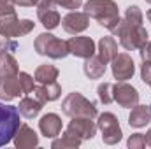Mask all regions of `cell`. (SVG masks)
Segmentation results:
<instances>
[{
  "instance_id": "cell-1",
  "label": "cell",
  "mask_w": 151,
  "mask_h": 149,
  "mask_svg": "<svg viewBox=\"0 0 151 149\" xmlns=\"http://www.w3.org/2000/svg\"><path fill=\"white\" fill-rule=\"evenodd\" d=\"M23 95L19 86V69L12 53H0V98L11 102Z\"/></svg>"
},
{
  "instance_id": "cell-2",
  "label": "cell",
  "mask_w": 151,
  "mask_h": 149,
  "mask_svg": "<svg viewBox=\"0 0 151 149\" xmlns=\"http://www.w3.org/2000/svg\"><path fill=\"white\" fill-rule=\"evenodd\" d=\"M84 12L90 18L97 19L109 32L119 21V12H118V5L114 0H88L84 4Z\"/></svg>"
},
{
  "instance_id": "cell-3",
  "label": "cell",
  "mask_w": 151,
  "mask_h": 149,
  "mask_svg": "<svg viewBox=\"0 0 151 149\" xmlns=\"http://www.w3.org/2000/svg\"><path fill=\"white\" fill-rule=\"evenodd\" d=\"M111 34L119 37V44L127 49V51H135L141 49L146 42H148V32L144 27H132L125 21V18L118 21V25L111 30Z\"/></svg>"
},
{
  "instance_id": "cell-4",
  "label": "cell",
  "mask_w": 151,
  "mask_h": 149,
  "mask_svg": "<svg viewBox=\"0 0 151 149\" xmlns=\"http://www.w3.org/2000/svg\"><path fill=\"white\" fill-rule=\"evenodd\" d=\"M62 112L69 117H77V116H83V117H91L95 119L99 116L97 107L93 102H90L88 98H84L81 93L72 91L65 97V100L62 102Z\"/></svg>"
},
{
  "instance_id": "cell-5",
  "label": "cell",
  "mask_w": 151,
  "mask_h": 149,
  "mask_svg": "<svg viewBox=\"0 0 151 149\" xmlns=\"http://www.w3.org/2000/svg\"><path fill=\"white\" fill-rule=\"evenodd\" d=\"M34 47L37 51V54L40 56H49L53 60H62L69 54V47H67V40L55 37L53 34H40L35 37Z\"/></svg>"
},
{
  "instance_id": "cell-6",
  "label": "cell",
  "mask_w": 151,
  "mask_h": 149,
  "mask_svg": "<svg viewBox=\"0 0 151 149\" xmlns=\"http://www.w3.org/2000/svg\"><path fill=\"white\" fill-rule=\"evenodd\" d=\"M19 125H21V121H19L18 107L5 105L0 102V148L7 146L14 139Z\"/></svg>"
},
{
  "instance_id": "cell-7",
  "label": "cell",
  "mask_w": 151,
  "mask_h": 149,
  "mask_svg": "<svg viewBox=\"0 0 151 149\" xmlns=\"http://www.w3.org/2000/svg\"><path fill=\"white\" fill-rule=\"evenodd\" d=\"M35 23L30 19H18L16 14H7V16H0V34L5 37H23L28 35L34 30Z\"/></svg>"
},
{
  "instance_id": "cell-8",
  "label": "cell",
  "mask_w": 151,
  "mask_h": 149,
  "mask_svg": "<svg viewBox=\"0 0 151 149\" xmlns=\"http://www.w3.org/2000/svg\"><path fill=\"white\" fill-rule=\"evenodd\" d=\"M97 128H100V132H102V140H104V144L114 146V144H118V142L121 140V137H123L119 121H118V117L114 116L113 112H102V114H99Z\"/></svg>"
},
{
  "instance_id": "cell-9",
  "label": "cell",
  "mask_w": 151,
  "mask_h": 149,
  "mask_svg": "<svg viewBox=\"0 0 151 149\" xmlns=\"http://www.w3.org/2000/svg\"><path fill=\"white\" fill-rule=\"evenodd\" d=\"M113 98L119 107L132 109L139 104V91L132 84H127L125 81H118L116 84H113Z\"/></svg>"
},
{
  "instance_id": "cell-10",
  "label": "cell",
  "mask_w": 151,
  "mask_h": 149,
  "mask_svg": "<svg viewBox=\"0 0 151 149\" xmlns=\"http://www.w3.org/2000/svg\"><path fill=\"white\" fill-rule=\"evenodd\" d=\"M111 70L116 81H128L135 74V63L128 53H118L111 62Z\"/></svg>"
},
{
  "instance_id": "cell-11",
  "label": "cell",
  "mask_w": 151,
  "mask_h": 149,
  "mask_svg": "<svg viewBox=\"0 0 151 149\" xmlns=\"http://www.w3.org/2000/svg\"><path fill=\"white\" fill-rule=\"evenodd\" d=\"M67 132L81 140H91L97 133V123H93L91 117L77 116V117H72V121L69 123Z\"/></svg>"
},
{
  "instance_id": "cell-12",
  "label": "cell",
  "mask_w": 151,
  "mask_h": 149,
  "mask_svg": "<svg viewBox=\"0 0 151 149\" xmlns=\"http://www.w3.org/2000/svg\"><path fill=\"white\" fill-rule=\"evenodd\" d=\"M67 47H69V54H74L76 58H90L95 54V42L91 37H84V35H76L67 40Z\"/></svg>"
},
{
  "instance_id": "cell-13",
  "label": "cell",
  "mask_w": 151,
  "mask_h": 149,
  "mask_svg": "<svg viewBox=\"0 0 151 149\" xmlns=\"http://www.w3.org/2000/svg\"><path fill=\"white\" fill-rule=\"evenodd\" d=\"M62 27L67 34L77 35L81 32H84L90 27V16L86 12H79V11H70L67 16H63L62 19Z\"/></svg>"
},
{
  "instance_id": "cell-14",
  "label": "cell",
  "mask_w": 151,
  "mask_h": 149,
  "mask_svg": "<svg viewBox=\"0 0 151 149\" xmlns=\"http://www.w3.org/2000/svg\"><path fill=\"white\" fill-rule=\"evenodd\" d=\"M12 140H14V146L18 149H34L39 146V135L28 125H19Z\"/></svg>"
},
{
  "instance_id": "cell-15",
  "label": "cell",
  "mask_w": 151,
  "mask_h": 149,
  "mask_svg": "<svg viewBox=\"0 0 151 149\" xmlns=\"http://www.w3.org/2000/svg\"><path fill=\"white\" fill-rule=\"evenodd\" d=\"M39 130L44 137L47 139H55L56 135H60L62 132V117L55 112H49V114H44L39 121Z\"/></svg>"
},
{
  "instance_id": "cell-16",
  "label": "cell",
  "mask_w": 151,
  "mask_h": 149,
  "mask_svg": "<svg viewBox=\"0 0 151 149\" xmlns=\"http://www.w3.org/2000/svg\"><path fill=\"white\" fill-rule=\"evenodd\" d=\"M60 95H62V86L56 81L47 82V84H40V86H34V97L42 104L53 102V100L60 98Z\"/></svg>"
},
{
  "instance_id": "cell-17",
  "label": "cell",
  "mask_w": 151,
  "mask_h": 149,
  "mask_svg": "<svg viewBox=\"0 0 151 149\" xmlns=\"http://www.w3.org/2000/svg\"><path fill=\"white\" fill-rule=\"evenodd\" d=\"M151 121V107L150 105H135L128 116V125L132 128H142Z\"/></svg>"
},
{
  "instance_id": "cell-18",
  "label": "cell",
  "mask_w": 151,
  "mask_h": 149,
  "mask_svg": "<svg viewBox=\"0 0 151 149\" xmlns=\"http://www.w3.org/2000/svg\"><path fill=\"white\" fill-rule=\"evenodd\" d=\"M37 18L46 30H55L62 23L60 12L55 7H40V9H37Z\"/></svg>"
},
{
  "instance_id": "cell-19",
  "label": "cell",
  "mask_w": 151,
  "mask_h": 149,
  "mask_svg": "<svg viewBox=\"0 0 151 149\" xmlns=\"http://www.w3.org/2000/svg\"><path fill=\"white\" fill-rule=\"evenodd\" d=\"M106 69H107V63L102 62L99 56H90L84 60V65H83V72L88 79H100L102 75L106 74Z\"/></svg>"
},
{
  "instance_id": "cell-20",
  "label": "cell",
  "mask_w": 151,
  "mask_h": 149,
  "mask_svg": "<svg viewBox=\"0 0 151 149\" xmlns=\"http://www.w3.org/2000/svg\"><path fill=\"white\" fill-rule=\"evenodd\" d=\"M116 54H118V44L114 37H102L99 40V58L102 62L111 63Z\"/></svg>"
},
{
  "instance_id": "cell-21",
  "label": "cell",
  "mask_w": 151,
  "mask_h": 149,
  "mask_svg": "<svg viewBox=\"0 0 151 149\" xmlns=\"http://www.w3.org/2000/svg\"><path fill=\"white\" fill-rule=\"evenodd\" d=\"M42 105H44V104L39 102L35 97H34V98L25 97V98L19 102L18 111H19V114H21L23 117H27V119H34L35 116H39V112L42 111Z\"/></svg>"
},
{
  "instance_id": "cell-22",
  "label": "cell",
  "mask_w": 151,
  "mask_h": 149,
  "mask_svg": "<svg viewBox=\"0 0 151 149\" xmlns=\"http://www.w3.org/2000/svg\"><path fill=\"white\" fill-rule=\"evenodd\" d=\"M34 79L37 81L39 84H47V82H55L58 79V69L55 65H49V63H42L39 65Z\"/></svg>"
},
{
  "instance_id": "cell-23",
  "label": "cell",
  "mask_w": 151,
  "mask_h": 149,
  "mask_svg": "<svg viewBox=\"0 0 151 149\" xmlns=\"http://www.w3.org/2000/svg\"><path fill=\"white\" fill-rule=\"evenodd\" d=\"M81 142H83L81 139L74 137L72 133H69V132L65 130V133H63L60 139H55V140H53L51 148L53 149H72V148H79Z\"/></svg>"
},
{
  "instance_id": "cell-24",
  "label": "cell",
  "mask_w": 151,
  "mask_h": 149,
  "mask_svg": "<svg viewBox=\"0 0 151 149\" xmlns=\"http://www.w3.org/2000/svg\"><path fill=\"white\" fill-rule=\"evenodd\" d=\"M142 19H144L142 11H141L137 5H130V7L127 9V12H125V21H127L128 25H132V27H142Z\"/></svg>"
},
{
  "instance_id": "cell-25",
  "label": "cell",
  "mask_w": 151,
  "mask_h": 149,
  "mask_svg": "<svg viewBox=\"0 0 151 149\" xmlns=\"http://www.w3.org/2000/svg\"><path fill=\"white\" fill-rule=\"evenodd\" d=\"M97 95H99V100H100L102 104L109 105L111 102H114V98H113V84H111V82H102V84H99V88H97Z\"/></svg>"
},
{
  "instance_id": "cell-26",
  "label": "cell",
  "mask_w": 151,
  "mask_h": 149,
  "mask_svg": "<svg viewBox=\"0 0 151 149\" xmlns=\"http://www.w3.org/2000/svg\"><path fill=\"white\" fill-rule=\"evenodd\" d=\"M34 77L30 74H27V72H19V86H21V91H23V95H28V93H32L34 91Z\"/></svg>"
},
{
  "instance_id": "cell-27",
  "label": "cell",
  "mask_w": 151,
  "mask_h": 149,
  "mask_svg": "<svg viewBox=\"0 0 151 149\" xmlns=\"http://www.w3.org/2000/svg\"><path fill=\"white\" fill-rule=\"evenodd\" d=\"M18 49V42L11 37H5L0 34V53H12Z\"/></svg>"
},
{
  "instance_id": "cell-28",
  "label": "cell",
  "mask_w": 151,
  "mask_h": 149,
  "mask_svg": "<svg viewBox=\"0 0 151 149\" xmlns=\"http://www.w3.org/2000/svg\"><path fill=\"white\" fill-rule=\"evenodd\" d=\"M127 146L130 149H142L146 146V137L142 133H132L127 140Z\"/></svg>"
},
{
  "instance_id": "cell-29",
  "label": "cell",
  "mask_w": 151,
  "mask_h": 149,
  "mask_svg": "<svg viewBox=\"0 0 151 149\" xmlns=\"http://www.w3.org/2000/svg\"><path fill=\"white\" fill-rule=\"evenodd\" d=\"M14 0H0V16H7V14H16L14 9Z\"/></svg>"
},
{
  "instance_id": "cell-30",
  "label": "cell",
  "mask_w": 151,
  "mask_h": 149,
  "mask_svg": "<svg viewBox=\"0 0 151 149\" xmlns=\"http://www.w3.org/2000/svg\"><path fill=\"white\" fill-rule=\"evenodd\" d=\"M83 4V0H55V5H60L63 9H69V11H76L79 9Z\"/></svg>"
},
{
  "instance_id": "cell-31",
  "label": "cell",
  "mask_w": 151,
  "mask_h": 149,
  "mask_svg": "<svg viewBox=\"0 0 151 149\" xmlns=\"http://www.w3.org/2000/svg\"><path fill=\"white\" fill-rule=\"evenodd\" d=\"M141 79L151 86V62H142V65H141Z\"/></svg>"
},
{
  "instance_id": "cell-32",
  "label": "cell",
  "mask_w": 151,
  "mask_h": 149,
  "mask_svg": "<svg viewBox=\"0 0 151 149\" xmlns=\"http://www.w3.org/2000/svg\"><path fill=\"white\" fill-rule=\"evenodd\" d=\"M139 54H141V60L142 62H151V42H146L139 49Z\"/></svg>"
},
{
  "instance_id": "cell-33",
  "label": "cell",
  "mask_w": 151,
  "mask_h": 149,
  "mask_svg": "<svg viewBox=\"0 0 151 149\" xmlns=\"http://www.w3.org/2000/svg\"><path fill=\"white\" fill-rule=\"evenodd\" d=\"M35 7H55V0H35Z\"/></svg>"
},
{
  "instance_id": "cell-34",
  "label": "cell",
  "mask_w": 151,
  "mask_h": 149,
  "mask_svg": "<svg viewBox=\"0 0 151 149\" xmlns=\"http://www.w3.org/2000/svg\"><path fill=\"white\" fill-rule=\"evenodd\" d=\"M14 4L19 7H32L35 5V0H14Z\"/></svg>"
},
{
  "instance_id": "cell-35",
  "label": "cell",
  "mask_w": 151,
  "mask_h": 149,
  "mask_svg": "<svg viewBox=\"0 0 151 149\" xmlns=\"http://www.w3.org/2000/svg\"><path fill=\"white\" fill-rule=\"evenodd\" d=\"M144 137H146V144H148V146H150V148H151V128H150V130H148V133H146Z\"/></svg>"
},
{
  "instance_id": "cell-36",
  "label": "cell",
  "mask_w": 151,
  "mask_h": 149,
  "mask_svg": "<svg viewBox=\"0 0 151 149\" xmlns=\"http://www.w3.org/2000/svg\"><path fill=\"white\" fill-rule=\"evenodd\" d=\"M146 18L150 19V23H151V9H150V11H148V12H146Z\"/></svg>"
},
{
  "instance_id": "cell-37",
  "label": "cell",
  "mask_w": 151,
  "mask_h": 149,
  "mask_svg": "<svg viewBox=\"0 0 151 149\" xmlns=\"http://www.w3.org/2000/svg\"><path fill=\"white\" fill-rule=\"evenodd\" d=\"M146 2H148V4H151V0H146Z\"/></svg>"
},
{
  "instance_id": "cell-38",
  "label": "cell",
  "mask_w": 151,
  "mask_h": 149,
  "mask_svg": "<svg viewBox=\"0 0 151 149\" xmlns=\"http://www.w3.org/2000/svg\"><path fill=\"white\" fill-rule=\"evenodd\" d=\"M150 107H151V105H150Z\"/></svg>"
}]
</instances>
